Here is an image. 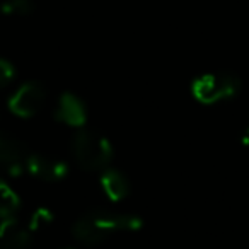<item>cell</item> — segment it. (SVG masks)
<instances>
[{
  "mask_svg": "<svg viewBox=\"0 0 249 249\" xmlns=\"http://www.w3.org/2000/svg\"><path fill=\"white\" fill-rule=\"evenodd\" d=\"M73 154L77 162L86 171H101L111 162L113 149L111 143L103 135L96 132L84 130L75 135Z\"/></svg>",
  "mask_w": 249,
  "mask_h": 249,
  "instance_id": "6da1fadb",
  "label": "cell"
},
{
  "mask_svg": "<svg viewBox=\"0 0 249 249\" xmlns=\"http://www.w3.org/2000/svg\"><path fill=\"white\" fill-rule=\"evenodd\" d=\"M241 89V80L231 73H205L191 86L195 99L203 104H215L232 99Z\"/></svg>",
  "mask_w": 249,
  "mask_h": 249,
  "instance_id": "7a4b0ae2",
  "label": "cell"
},
{
  "mask_svg": "<svg viewBox=\"0 0 249 249\" xmlns=\"http://www.w3.org/2000/svg\"><path fill=\"white\" fill-rule=\"evenodd\" d=\"M45 97V89L39 84H22L9 99V109L19 118H31L43 107Z\"/></svg>",
  "mask_w": 249,
  "mask_h": 249,
  "instance_id": "3957f363",
  "label": "cell"
},
{
  "mask_svg": "<svg viewBox=\"0 0 249 249\" xmlns=\"http://www.w3.org/2000/svg\"><path fill=\"white\" fill-rule=\"evenodd\" d=\"M26 149L14 139L0 135V169L18 176L26 169Z\"/></svg>",
  "mask_w": 249,
  "mask_h": 249,
  "instance_id": "277c9868",
  "label": "cell"
},
{
  "mask_svg": "<svg viewBox=\"0 0 249 249\" xmlns=\"http://www.w3.org/2000/svg\"><path fill=\"white\" fill-rule=\"evenodd\" d=\"M26 169L31 176L43 181H62L69 174V167L65 162L45 156H28Z\"/></svg>",
  "mask_w": 249,
  "mask_h": 249,
  "instance_id": "5b68a950",
  "label": "cell"
},
{
  "mask_svg": "<svg viewBox=\"0 0 249 249\" xmlns=\"http://www.w3.org/2000/svg\"><path fill=\"white\" fill-rule=\"evenodd\" d=\"M31 232L14 217L0 220V249H29Z\"/></svg>",
  "mask_w": 249,
  "mask_h": 249,
  "instance_id": "8992f818",
  "label": "cell"
},
{
  "mask_svg": "<svg viewBox=\"0 0 249 249\" xmlns=\"http://www.w3.org/2000/svg\"><path fill=\"white\" fill-rule=\"evenodd\" d=\"M56 118L62 123L70 126H84L87 121V111L84 103L73 94L67 92L60 97L58 106H56Z\"/></svg>",
  "mask_w": 249,
  "mask_h": 249,
  "instance_id": "52a82bcc",
  "label": "cell"
},
{
  "mask_svg": "<svg viewBox=\"0 0 249 249\" xmlns=\"http://www.w3.org/2000/svg\"><path fill=\"white\" fill-rule=\"evenodd\" d=\"M90 215L109 234L116 231H139L142 227V220L139 217H135V215L114 213V212H96V213Z\"/></svg>",
  "mask_w": 249,
  "mask_h": 249,
  "instance_id": "ba28073f",
  "label": "cell"
},
{
  "mask_svg": "<svg viewBox=\"0 0 249 249\" xmlns=\"http://www.w3.org/2000/svg\"><path fill=\"white\" fill-rule=\"evenodd\" d=\"M107 235H109V232L101 227V225L94 220L92 215L82 217L73 225V237L82 242V244H87V246L101 244V242L106 241Z\"/></svg>",
  "mask_w": 249,
  "mask_h": 249,
  "instance_id": "9c48e42d",
  "label": "cell"
},
{
  "mask_svg": "<svg viewBox=\"0 0 249 249\" xmlns=\"http://www.w3.org/2000/svg\"><path fill=\"white\" fill-rule=\"evenodd\" d=\"M101 186L111 201H121L130 195V181L120 171H104L101 176Z\"/></svg>",
  "mask_w": 249,
  "mask_h": 249,
  "instance_id": "30bf717a",
  "label": "cell"
},
{
  "mask_svg": "<svg viewBox=\"0 0 249 249\" xmlns=\"http://www.w3.org/2000/svg\"><path fill=\"white\" fill-rule=\"evenodd\" d=\"M19 205L21 201L16 191L7 183L0 181V220L14 217L16 212L19 210Z\"/></svg>",
  "mask_w": 249,
  "mask_h": 249,
  "instance_id": "8fae6325",
  "label": "cell"
},
{
  "mask_svg": "<svg viewBox=\"0 0 249 249\" xmlns=\"http://www.w3.org/2000/svg\"><path fill=\"white\" fill-rule=\"evenodd\" d=\"M55 215H53L52 210L48 208L41 207L38 210H35L29 217V222H28V229L29 232H38V231H43L45 227H48L50 224L53 222Z\"/></svg>",
  "mask_w": 249,
  "mask_h": 249,
  "instance_id": "7c38bea8",
  "label": "cell"
},
{
  "mask_svg": "<svg viewBox=\"0 0 249 249\" xmlns=\"http://www.w3.org/2000/svg\"><path fill=\"white\" fill-rule=\"evenodd\" d=\"M33 11L31 0H5L2 12L7 16H28Z\"/></svg>",
  "mask_w": 249,
  "mask_h": 249,
  "instance_id": "4fadbf2b",
  "label": "cell"
},
{
  "mask_svg": "<svg viewBox=\"0 0 249 249\" xmlns=\"http://www.w3.org/2000/svg\"><path fill=\"white\" fill-rule=\"evenodd\" d=\"M12 77H14V67L9 62L0 58V89L7 86L12 80Z\"/></svg>",
  "mask_w": 249,
  "mask_h": 249,
  "instance_id": "5bb4252c",
  "label": "cell"
},
{
  "mask_svg": "<svg viewBox=\"0 0 249 249\" xmlns=\"http://www.w3.org/2000/svg\"><path fill=\"white\" fill-rule=\"evenodd\" d=\"M242 145H249V121H248V126H246L244 133H242Z\"/></svg>",
  "mask_w": 249,
  "mask_h": 249,
  "instance_id": "9a60e30c",
  "label": "cell"
}]
</instances>
